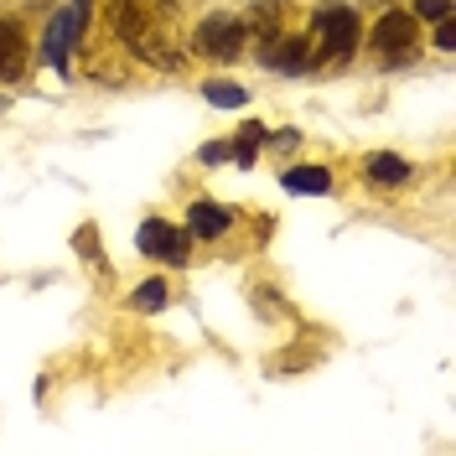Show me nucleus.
Wrapping results in <instances>:
<instances>
[{
  "instance_id": "f257e3e1",
  "label": "nucleus",
  "mask_w": 456,
  "mask_h": 456,
  "mask_svg": "<svg viewBox=\"0 0 456 456\" xmlns=\"http://www.w3.org/2000/svg\"><path fill=\"white\" fill-rule=\"evenodd\" d=\"M358 42H363V27H358V11L353 5H338V0H327L322 11H316V31H312V57L322 62H347V57L358 53Z\"/></svg>"
},
{
  "instance_id": "f03ea898",
  "label": "nucleus",
  "mask_w": 456,
  "mask_h": 456,
  "mask_svg": "<svg viewBox=\"0 0 456 456\" xmlns=\"http://www.w3.org/2000/svg\"><path fill=\"white\" fill-rule=\"evenodd\" d=\"M369 47L379 57H389V62H404V57L420 47V21L410 11H384L369 31Z\"/></svg>"
},
{
  "instance_id": "7ed1b4c3",
  "label": "nucleus",
  "mask_w": 456,
  "mask_h": 456,
  "mask_svg": "<svg viewBox=\"0 0 456 456\" xmlns=\"http://www.w3.org/2000/svg\"><path fill=\"white\" fill-rule=\"evenodd\" d=\"M249 47V27L239 16H208L198 31H192V53L218 57V62H233V57Z\"/></svg>"
},
{
  "instance_id": "20e7f679",
  "label": "nucleus",
  "mask_w": 456,
  "mask_h": 456,
  "mask_svg": "<svg viewBox=\"0 0 456 456\" xmlns=\"http://www.w3.org/2000/svg\"><path fill=\"white\" fill-rule=\"evenodd\" d=\"M135 244H141V255L161 259V265H187L192 259V239L182 228H171L167 218H145L141 233H135Z\"/></svg>"
},
{
  "instance_id": "39448f33",
  "label": "nucleus",
  "mask_w": 456,
  "mask_h": 456,
  "mask_svg": "<svg viewBox=\"0 0 456 456\" xmlns=\"http://www.w3.org/2000/svg\"><path fill=\"white\" fill-rule=\"evenodd\" d=\"M265 47H259V62L265 68H275V73H301V68H312V37H281V31H270V37H259Z\"/></svg>"
},
{
  "instance_id": "423d86ee",
  "label": "nucleus",
  "mask_w": 456,
  "mask_h": 456,
  "mask_svg": "<svg viewBox=\"0 0 456 456\" xmlns=\"http://www.w3.org/2000/svg\"><path fill=\"white\" fill-rule=\"evenodd\" d=\"M78 37H84L78 16H73L68 5L53 11V21H47V31H42V57H47V68H68V53L78 47Z\"/></svg>"
},
{
  "instance_id": "0eeeda50",
  "label": "nucleus",
  "mask_w": 456,
  "mask_h": 456,
  "mask_svg": "<svg viewBox=\"0 0 456 456\" xmlns=\"http://www.w3.org/2000/svg\"><path fill=\"white\" fill-rule=\"evenodd\" d=\"M27 73V31L16 16L0 21V84H21Z\"/></svg>"
},
{
  "instance_id": "6e6552de",
  "label": "nucleus",
  "mask_w": 456,
  "mask_h": 456,
  "mask_svg": "<svg viewBox=\"0 0 456 456\" xmlns=\"http://www.w3.org/2000/svg\"><path fill=\"white\" fill-rule=\"evenodd\" d=\"M114 37H119L125 47H135V53L151 42V37H145V5L141 0H114Z\"/></svg>"
},
{
  "instance_id": "1a4fd4ad",
  "label": "nucleus",
  "mask_w": 456,
  "mask_h": 456,
  "mask_svg": "<svg viewBox=\"0 0 456 456\" xmlns=\"http://www.w3.org/2000/svg\"><path fill=\"white\" fill-rule=\"evenodd\" d=\"M281 187L285 192H301V198H322L332 187V171L327 167H290V171H281Z\"/></svg>"
},
{
  "instance_id": "9d476101",
  "label": "nucleus",
  "mask_w": 456,
  "mask_h": 456,
  "mask_svg": "<svg viewBox=\"0 0 456 456\" xmlns=\"http://www.w3.org/2000/svg\"><path fill=\"white\" fill-rule=\"evenodd\" d=\"M228 224H233V213H228L224 202H192V233L198 239H218V233H228Z\"/></svg>"
},
{
  "instance_id": "9b49d317",
  "label": "nucleus",
  "mask_w": 456,
  "mask_h": 456,
  "mask_svg": "<svg viewBox=\"0 0 456 456\" xmlns=\"http://www.w3.org/2000/svg\"><path fill=\"white\" fill-rule=\"evenodd\" d=\"M363 171H369V182H384V187H399V182L410 176V161H404V156H395V151H373L369 161H363Z\"/></svg>"
},
{
  "instance_id": "f8f14e48",
  "label": "nucleus",
  "mask_w": 456,
  "mask_h": 456,
  "mask_svg": "<svg viewBox=\"0 0 456 456\" xmlns=\"http://www.w3.org/2000/svg\"><path fill=\"white\" fill-rule=\"evenodd\" d=\"M265 141H270V135H265V125L249 119V125H239V135L228 141V156H233L239 167H255V156L265 151Z\"/></svg>"
},
{
  "instance_id": "ddd939ff",
  "label": "nucleus",
  "mask_w": 456,
  "mask_h": 456,
  "mask_svg": "<svg viewBox=\"0 0 456 456\" xmlns=\"http://www.w3.org/2000/svg\"><path fill=\"white\" fill-rule=\"evenodd\" d=\"M202 94H208V104H218V110H239V104L249 99L244 88L228 84V78H208V84H202Z\"/></svg>"
},
{
  "instance_id": "4468645a",
  "label": "nucleus",
  "mask_w": 456,
  "mask_h": 456,
  "mask_svg": "<svg viewBox=\"0 0 456 456\" xmlns=\"http://www.w3.org/2000/svg\"><path fill=\"white\" fill-rule=\"evenodd\" d=\"M167 281H145V285H135V296H130V301H135V312H161V306H167Z\"/></svg>"
},
{
  "instance_id": "2eb2a0df",
  "label": "nucleus",
  "mask_w": 456,
  "mask_h": 456,
  "mask_svg": "<svg viewBox=\"0 0 456 456\" xmlns=\"http://www.w3.org/2000/svg\"><path fill=\"white\" fill-rule=\"evenodd\" d=\"M275 21H281V0H259L255 11H249V27H255V37H270V31H275Z\"/></svg>"
},
{
  "instance_id": "dca6fc26",
  "label": "nucleus",
  "mask_w": 456,
  "mask_h": 456,
  "mask_svg": "<svg viewBox=\"0 0 456 456\" xmlns=\"http://www.w3.org/2000/svg\"><path fill=\"white\" fill-rule=\"evenodd\" d=\"M436 47H441V53H456V21H452V16H441V21H436Z\"/></svg>"
},
{
  "instance_id": "f3484780",
  "label": "nucleus",
  "mask_w": 456,
  "mask_h": 456,
  "mask_svg": "<svg viewBox=\"0 0 456 456\" xmlns=\"http://www.w3.org/2000/svg\"><path fill=\"white\" fill-rule=\"evenodd\" d=\"M415 11H420V21H441V16H452V0H420Z\"/></svg>"
},
{
  "instance_id": "a211bd4d",
  "label": "nucleus",
  "mask_w": 456,
  "mask_h": 456,
  "mask_svg": "<svg viewBox=\"0 0 456 456\" xmlns=\"http://www.w3.org/2000/svg\"><path fill=\"white\" fill-rule=\"evenodd\" d=\"M198 156H202V167H218V161H228V141H208Z\"/></svg>"
},
{
  "instance_id": "6ab92c4d",
  "label": "nucleus",
  "mask_w": 456,
  "mask_h": 456,
  "mask_svg": "<svg viewBox=\"0 0 456 456\" xmlns=\"http://www.w3.org/2000/svg\"><path fill=\"white\" fill-rule=\"evenodd\" d=\"M275 145H281V151H290V145H301V130H281V135H275Z\"/></svg>"
},
{
  "instance_id": "aec40b11",
  "label": "nucleus",
  "mask_w": 456,
  "mask_h": 456,
  "mask_svg": "<svg viewBox=\"0 0 456 456\" xmlns=\"http://www.w3.org/2000/svg\"><path fill=\"white\" fill-rule=\"evenodd\" d=\"M151 11H161V16H176V0H151Z\"/></svg>"
},
{
  "instance_id": "412c9836",
  "label": "nucleus",
  "mask_w": 456,
  "mask_h": 456,
  "mask_svg": "<svg viewBox=\"0 0 456 456\" xmlns=\"http://www.w3.org/2000/svg\"><path fill=\"white\" fill-rule=\"evenodd\" d=\"M0 110H5V99H0Z\"/></svg>"
}]
</instances>
